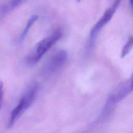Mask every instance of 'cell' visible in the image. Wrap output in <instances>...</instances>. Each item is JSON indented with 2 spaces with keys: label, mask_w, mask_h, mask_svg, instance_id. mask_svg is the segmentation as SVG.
<instances>
[{
  "label": "cell",
  "mask_w": 133,
  "mask_h": 133,
  "mask_svg": "<svg viewBox=\"0 0 133 133\" xmlns=\"http://www.w3.org/2000/svg\"><path fill=\"white\" fill-rule=\"evenodd\" d=\"M121 1H115L104 11L101 18L94 25L90 32V43L92 44L100 30L111 20L121 4Z\"/></svg>",
  "instance_id": "4"
},
{
  "label": "cell",
  "mask_w": 133,
  "mask_h": 133,
  "mask_svg": "<svg viewBox=\"0 0 133 133\" xmlns=\"http://www.w3.org/2000/svg\"><path fill=\"white\" fill-rule=\"evenodd\" d=\"M133 48V36H130L125 45H124L121 54V58H124L126 57L131 50L132 48Z\"/></svg>",
  "instance_id": "8"
},
{
  "label": "cell",
  "mask_w": 133,
  "mask_h": 133,
  "mask_svg": "<svg viewBox=\"0 0 133 133\" xmlns=\"http://www.w3.org/2000/svg\"><path fill=\"white\" fill-rule=\"evenodd\" d=\"M38 86L34 84L31 86L20 100L18 105L12 110L7 128L11 127L20 116L32 105L36 95Z\"/></svg>",
  "instance_id": "3"
},
{
  "label": "cell",
  "mask_w": 133,
  "mask_h": 133,
  "mask_svg": "<svg viewBox=\"0 0 133 133\" xmlns=\"http://www.w3.org/2000/svg\"><path fill=\"white\" fill-rule=\"evenodd\" d=\"M129 5H130V6L131 11H132V14H133V1H132V0L129 1Z\"/></svg>",
  "instance_id": "9"
},
{
  "label": "cell",
  "mask_w": 133,
  "mask_h": 133,
  "mask_svg": "<svg viewBox=\"0 0 133 133\" xmlns=\"http://www.w3.org/2000/svg\"><path fill=\"white\" fill-rule=\"evenodd\" d=\"M62 32L57 30L48 36L38 42L34 51L26 58V63L32 65L36 63L46 52L62 36Z\"/></svg>",
  "instance_id": "2"
},
{
  "label": "cell",
  "mask_w": 133,
  "mask_h": 133,
  "mask_svg": "<svg viewBox=\"0 0 133 133\" xmlns=\"http://www.w3.org/2000/svg\"><path fill=\"white\" fill-rule=\"evenodd\" d=\"M68 59L67 52L60 50L55 52L47 61L44 66V71L46 74L57 72L64 65Z\"/></svg>",
  "instance_id": "5"
},
{
  "label": "cell",
  "mask_w": 133,
  "mask_h": 133,
  "mask_svg": "<svg viewBox=\"0 0 133 133\" xmlns=\"http://www.w3.org/2000/svg\"><path fill=\"white\" fill-rule=\"evenodd\" d=\"M133 91V72L130 78L119 84L110 94L101 113V116L109 115L115 105Z\"/></svg>",
  "instance_id": "1"
},
{
  "label": "cell",
  "mask_w": 133,
  "mask_h": 133,
  "mask_svg": "<svg viewBox=\"0 0 133 133\" xmlns=\"http://www.w3.org/2000/svg\"><path fill=\"white\" fill-rule=\"evenodd\" d=\"M37 19H38V16L37 15H33L30 17V18L28 21L26 25L24 28V29H23V31L19 37V42L22 41L24 39V38L25 37L26 35L28 33L29 30H30L32 25L34 24V23L36 21V20Z\"/></svg>",
  "instance_id": "7"
},
{
  "label": "cell",
  "mask_w": 133,
  "mask_h": 133,
  "mask_svg": "<svg viewBox=\"0 0 133 133\" xmlns=\"http://www.w3.org/2000/svg\"><path fill=\"white\" fill-rule=\"evenodd\" d=\"M23 2L22 1H11L7 2L1 6L0 12L1 15H6L8 12L18 7Z\"/></svg>",
  "instance_id": "6"
}]
</instances>
